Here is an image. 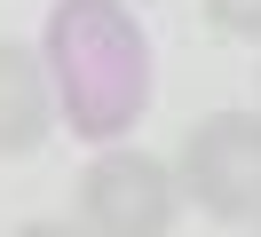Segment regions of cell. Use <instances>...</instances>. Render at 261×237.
Here are the masks:
<instances>
[{"label":"cell","instance_id":"cell-1","mask_svg":"<svg viewBox=\"0 0 261 237\" xmlns=\"http://www.w3.org/2000/svg\"><path fill=\"white\" fill-rule=\"evenodd\" d=\"M40 63L80 142H119L150 111V32L135 24L127 0H56Z\"/></svg>","mask_w":261,"mask_h":237},{"label":"cell","instance_id":"cell-2","mask_svg":"<svg viewBox=\"0 0 261 237\" xmlns=\"http://www.w3.org/2000/svg\"><path fill=\"white\" fill-rule=\"evenodd\" d=\"M174 182L206 221L261 229V111H206L174 150Z\"/></svg>","mask_w":261,"mask_h":237},{"label":"cell","instance_id":"cell-3","mask_svg":"<svg viewBox=\"0 0 261 237\" xmlns=\"http://www.w3.org/2000/svg\"><path fill=\"white\" fill-rule=\"evenodd\" d=\"M182 214V182L166 158L103 142V158L80 174V229L87 237H166Z\"/></svg>","mask_w":261,"mask_h":237},{"label":"cell","instance_id":"cell-4","mask_svg":"<svg viewBox=\"0 0 261 237\" xmlns=\"http://www.w3.org/2000/svg\"><path fill=\"white\" fill-rule=\"evenodd\" d=\"M56 119V87H48V63L32 47L0 40V158H32L48 142Z\"/></svg>","mask_w":261,"mask_h":237},{"label":"cell","instance_id":"cell-5","mask_svg":"<svg viewBox=\"0 0 261 237\" xmlns=\"http://www.w3.org/2000/svg\"><path fill=\"white\" fill-rule=\"evenodd\" d=\"M206 24L222 32V40L261 47V0H206Z\"/></svg>","mask_w":261,"mask_h":237},{"label":"cell","instance_id":"cell-6","mask_svg":"<svg viewBox=\"0 0 261 237\" xmlns=\"http://www.w3.org/2000/svg\"><path fill=\"white\" fill-rule=\"evenodd\" d=\"M8 237H87V229H71V221H24V229H8Z\"/></svg>","mask_w":261,"mask_h":237},{"label":"cell","instance_id":"cell-7","mask_svg":"<svg viewBox=\"0 0 261 237\" xmlns=\"http://www.w3.org/2000/svg\"><path fill=\"white\" fill-rule=\"evenodd\" d=\"M253 237H261V229H253Z\"/></svg>","mask_w":261,"mask_h":237}]
</instances>
